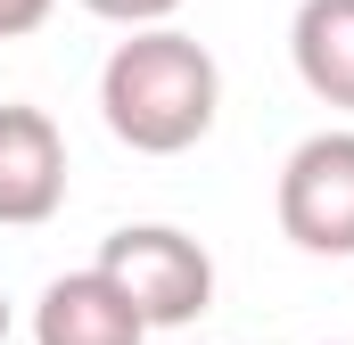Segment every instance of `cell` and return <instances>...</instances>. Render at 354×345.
Instances as JSON below:
<instances>
[{"mask_svg": "<svg viewBox=\"0 0 354 345\" xmlns=\"http://www.w3.org/2000/svg\"><path fill=\"white\" fill-rule=\"evenodd\" d=\"M99 115L132 157H181L223 115V66L181 25H132L99 66Z\"/></svg>", "mask_w": 354, "mask_h": 345, "instance_id": "cell-1", "label": "cell"}, {"mask_svg": "<svg viewBox=\"0 0 354 345\" xmlns=\"http://www.w3.org/2000/svg\"><path fill=\"white\" fill-rule=\"evenodd\" d=\"M99 271L140 304L149 329H181L214 304V255L174 222H124L99 239Z\"/></svg>", "mask_w": 354, "mask_h": 345, "instance_id": "cell-2", "label": "cell"}, {"mask_svg": "<svg viewBox=\"0 0 354 345\" xmlns=\"http://www.w3.org/2000/svg\"><path fill=\"white\" fill-rule=\"evenodd\" d=\"M280 239L305 255H354V124L305 132L272 189Z\"/></svg>", "mask_w": 354, "mask_h": 345, "instance_id": "cell-3", "label": "cell"}, {"mask_svg": "<svg viewBox=\"0 0 354 345\" xmlns=\"http://www.w3.org/2000/svg\"><path fill=\"white\" fill-rule=\"evenodd\" d=\"M66 206V132L25 107L0 99V230H41Z\"/></svg>", "mask_w": 354, "mask_h": 345, "instance_id": "cell-4", "label": "cell"}, {"mask_svg": "<svg viewBox=\"0 0 354 345\" xmlns=\"http://www.w3.org/2000/svg\"><path fill=\"white\" fill-rule=\"evenodd\" d=\"M33 345H149L140 304L91 263V271H58L33 304Z\"/></svg>", "mask_w": 354, "mask_h": 345, "instance_id": "cell-5", "label": "cell"}, {"mask_svg": "<svg viewBox=\"0 0 354 345\" xmlns=\"http://www.w3.org/2000/svg\"><path fill=\"white\" fill-rule=\"evenodd\" d=\"M288 58H297V83L322 107L354 115V0H297Z\"/></svg>", "mask_w": 354, "mask_h": 345, "instance_id": "cell-6", "label": "cell"}, {"mask_svg": "<svg viewBox=\"0 0 354 345\" xmlns=\"http://www.w3.org/2000/svg\"><path fill=\"white\" fill-rule=\"evenodd\" d=\"M83 8L99 25H124V33H132V25H174L181 17V0H83Z\"/></svg>", "mask_w": 354, "mask_h": 345, "instance_id": "cell-7", "label": "cell"}, {"mask_svg": "<svg viewBox=\"0 0 354 345\" xmlns=\"http://www.w3.org/2000/svg\"><path fill=\"white\" fill-rule=\"evenodd\" d=\"M50 8H58V0H0V41L41 33V25H50Z\"/></svg>", "mask_w": 354, "mask_h": 345, "instance_id": "cell-8", "label": "cell"}, {"mask_svg": "<svg viewBox=\"0 0 354 345\" xmlns=\"http://www.w3.org/2000/svg\"><path fill=\"white\" fill-rule=\"evenodd\" d=\"M0 345H8V296H0Z\"/></svg>", "mask_w": 354, "mask_h": 345, "instance_id": "cell-9", "label": "cell"}, {"mask_svg": "<svg viewBox=\"0 0 354 345\" xmlns=\"http://www.w3.org/2000/svg\"><path fill=\"white\" fill-rule=\"evenodd\" d=\"M322 345H346V337H322Z\"/></svg>", "mask_w": 354, "mask_h": 345, "instance_id": "cell-10", "label": "cell"}]
</instances>
